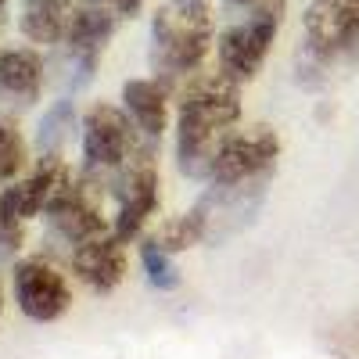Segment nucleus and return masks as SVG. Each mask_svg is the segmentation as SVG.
Here are the masks:
<instances>
[{
  "mask_svg": "<svg viewBox=\"0 0 359 359\" xmlns=\"http://www.w3.org/2000/svg\"><path fill=\"white\" fill-rule=\"evenodd\" d=\"M140 262H144V273L151 280V287L158 291H176L180 287V269L172 262V252H165L155 237H147L140 245Z\"/></svg>",
  "mask_w": 359,
  "mask_h": 359,
  "instance_id": "obj_18",
  "label": "nucleus"
},
{
  "mask_svg": "<svg viewBox=\"0 0 359 359\" xmlns=\"http://www.w3.org/2000/svg\"><path fill=\"white\" fill-rule=\"evenodd\" d=\"M0 309H4V298H0Z\"/></svg>",
  "mask_w": 359,
  "mask_h": 359,
  "instance_id": "obj_24",
  "label": "nucleus"
},
{
  "mask_svg": "<svg viewBox=\"0 0 359 359\" xmlns=\"http://www.w3.org/2000/svg\"><path fill=\"white\" fill-rule=\"evenodd\" d=\"M115 25H118V15H111L104 4H97V0H79L76 4L69 33H65L62 43L72 57V65L83 72V79L97 69L108 40L115 36Z\"/></svg>",
  "mask_w": 359,
  "mask_h": 359,
  "instance_id": "obj_11",
  "label": "nucleus"
},
{
  "mask_svg": "<svg viewBox=\"0 0 359 359\" xmlns=\"http://www.w3.org/2000/svg\"><path fill=\"white\" fill-rule=\"evenodd\" d=\"M43 90V57L33 47H11L0 54V97L11 104H33Z\"/></svg>",
  "mask_w": 359,
  "mask_h": 359,
  "instance_id": "obj_14",
  "label": "nucleus"
},
{
  "mask_svg": "<svg viewBox=\"0 0 359 359\" xmlns=\"http://www.w3.org/2000/svg\"><path fill=\"white\" fill-rule=\"evenodd\" d=\"M47 223L57 237L76 248L83 241H94V237L108 233L104 212H101V198L94 187V176H83V180H69V184L57 191L47 205Z\"/></svg>",
  "mask_w": 359,
  "mask_h": 359,
  "instance_id": "obj_9",
  "label": "nucleus"
},
{
  "mask_svg": "<svg viewBox=\"0 0 359 359\" xmlns=\"http://www.w3.org/2000/svg\"><path fill=\"white\" fill-rule=\"evenodd\" d=\"M123 108L144 140H162L169 126V86L162 79H130L123 83Z\"/></svg>",
  "mask_w": 359,
  "mask_h": 359,
  "instance_id": "obj_13",
  "label": "nucleus"
},
{
  "mask_svg": "<svg viewBox=\"0 0 359 359\" xmlns=\"http://www.w3.org/2000/svg\"><path fill=\"white\" fill-rule=\"evenodd\" d=\"M115 201H118V216H115L111 233L130 245L140 237L147 219L158 212V201H162V176H158V158L151 144L137 147L133 158L118 169Z\"/></svg>",
  "mask_w": 359,
  "mask_h": 359,
  "instance_id": "obj_7",
  "label": "nucleus"
},
{
  "mask_svg": "<svg viewBox=\"0 0 359 359\" xmlns=\"http://www.w3.org/2000/svg\"><path fill=\"white\" fill-rule=\"evenodd\" d=\"M76 0H22V33L25 40L54 47L69 33Z\"/></svg>",
  "mask_w": 359,
  "mask_h": 359,
  "instance_id": "obj_15",
  "label": "nucleus"
},
{
  "mask_svg": "<svg viewBox=\"0 0 359 359\" xmlns=\"http://www.w3.org/2000/svg\"><path fill=\"white\" fill-rule=\"evenodd\" d=\"M69 262H72V273L86 287H94L97 294H108L126 280V266H130L126 241H118L115 233H101V237H94V241L76 245Z\"/></svg>",
  "mask_w": 359,
  "mask_h": 359,
  "instance_id": "obj_12",
  "label": "nucleus"
},
{
  "mask_svg": "<svg viewBox=\"0 0 359 359\" xmlns=\"http://www.w3.org/2000/svg\"><path fill=\"white\" fill-rule=\"evenodd\" d=\"M237 118H241V83L223 72L194 76L180 94L176 108L180 169L191 176H205V165L212 158L216 144L237 126Z\"/></svg>",
  "mask_w": 359,
  "mask_h": 359,
  "instance_id": "obj_1",
  "label": "nucleus"
},
{
  "mask_svg": "<svg viewBox=\"0 0 359 359\" xmlns=\"http://www.w3.org/2000/svg\"><path fill=\"white\" fill-rule=\"evenodd\" d=\"M280 22H284V0H262V4L248 8L245 18H237L233 25H226L223 36L216 40L219 72L237 79L241 86L252 83L262 72L269 50H273Z\"/></svg>",
  "mask_w": 359,
  "mask_h": 359,
  "instance_id": "obj_4",
  "label": "nucleus"
},
{
  "mask_svg": "<svg viewBox=\"0 0 359 359\" xmlns=\"http://www.w3.org/2000/svg\"><path fill=\"white\" fill-rule=\"evenodd\" d=\"M11 284L18 309L36 323H54L72 309V287L62 269L47 259H22L11 273Z\"/></svg>",
  "mask_w": 359,
  "mask_h": 359,
  "instance_id": "obj_8",
  "label": "nucleus"
},
{
  "mask_svg": "<svg viewBox=\"0 0 359 359\" xmlns=\"http://www.w3.org/2000/svg\"><path fill=\"white\" fill-rule=\"evenodd\" d=\"M4 8H8V0H0V11H4Z\"/></svg>",
  "mask_w": 359,
  "mask_h": 359,
  "instance_id": "obj_23",
  "label": "nucleus"
},
{
  "mask_svg": "<svg viewBox=\"0 0 359 359\" xmlns=\"http://www.w3.org/2000/svg\"><path fill=\"white\" fill-rule=\"evenodd\" d=\"M233 8H255V4H262V0H230Z\"/></svg>",
  "mask_w": 359,
  "mask_h": 359,
  "instance_id": "obj_22",
  "label": "nucleus"
},
{
  "mask_svg": "<svg viewBox=\"0 0 359 359\" xmlns=\"http://www.w3.org/2000/svg\"><path fill=\"white\" fill-rule=\"evenodd\" d=\"M72 180V169L62 155H40L36 169L29 172L25 180H15V184L0 194V216H11V219H36L40 212H47L50 198L62 191Z\"/></svg>",
  "mask_w": 359,
  "mask_h": 359,
  "instance_id": "obj_10",
  "label": "nucleus"
},
{
  "mask_svg": "<svg viewBox=\"0 0 359 359\" xmlns=\"http://www.w3.org/2000/svg\"><path fill=\"white\" fill-rule=\"evenodd\" d=\"M280 158V137L269 126H252V130H237L226 133L212 158L205 165V180L216 187H237L248 184V180H259L262 172H269Z\"/></svg>",
  "mask_w": 359,
  "mask_h": 359,
  "instance_id": "obj_5",
  "label": "nucleus"
},
{
  "mask_svg": "<svg viewBox=\"0 0 359 359\" xmlns=\"http://www.w3.org/2000/svg\"><path fill=\"white\" fill-rule=\"evenodd\" d=\"M216 18L208 0H165L151 18V65L162 79H180L201 69L212 50Z\"/></svg>",
  "mask_w": 359,
  "mask_h": 359,
  "instance_id": "obj_2",
  "label": "nucleus"
},
{
  "mask_svg": "<svg viewBox=\"0 0 359 359\" xmlns=\"http://www.w3.org/2000/svg\"><path fill=\"white\" fill-rule=\"evenodd\" d=\"M302 62L313 72L359 62V0H309L302 18Z\"/></svg>",
  "mask_w": 359,
  "mask_h": 359,
  "instance_id": "obj_3",
  "label": "nucleus"
},
{
  "mask_svg": "<svg viewBox=\"0 0 359 359\" xmlns=\"http://www.w3.org/2000/svg\"><path fill=\"white\" fill-rule=\"evenodd\" d=\"M29 162V144L22 130L8 118H0V180H15Z\"/></svg>",
  "mask_w": 359,
  "mask_h": 359,
  "instance_id": "obj_19",
  "label": "nucleus"
},
{
  "mask_svg": "<svg viewBox=\"0 0 359 359\" xmlns=\"http://www.w3.org/2000/svg\"><path fill=\"white\" fill-rule=\"evenodd\" d=\"M133 118L126 108L97 101L90 104L83 115V172L86 176H108L118 172L137 151V137H133Z\"/></svg>",
  "mask_w": 359,
  "mask_h": 359,
  "instance_id": "obj_6",
  "label": "nucleus"
},
{
  "mask_svg": "<svg viewBox=\"0 0 359 359\" xmlns=\"http://www.w3.org/2000/svg\"><path fill=\"white\" fill-rule=\"evenodd\" d=\"M205 233H208V205L201 201V205L191 208V212L176 216V219H165V223L158 226V233H155V241H158L165 252L176 255V252L194 248Z\"/></svg>",
  "mask_w": 359,
  "mask_h": 359,
  "instance_id": "obj_16",
  "label": "nucleus"
},
{
  "mask_svg": "<svg viewBox=\"0 0 359 359\" xmlns=\"http://www.w3.org/2000/svg\"><path fill=\"white\" fill-rule=\"evenodd\" d=\"M22 241H25V223L11 219V216H0V262L15 259Z\"/></svg>",
  "mask_w": 359,
  "mask_h": 359,
  "instance_id": "obj_20",
  "label": "nucleus"
},
{
  "mask_svg": "<svg viewBox=\"0 0 359 359\" xmlns=\"http://www.w3.org/2000/svg\"><path fill=\"white\" fill-rule=\"evenodd\" d=\"M97 4H104L111 15H118V18H133L140 8H144V0H97Z\"/></svg>",
  "mask_w": 359,
  "mask_h": 359,
  "instance_id": "obj_21",
  "label": "nucleus"
},
{
  "mask_svg": "<svg viewBox=\"0 0 359 359\" xmlns=\"http://www.w3.org/2000/svg\"><path fill=\"white\" fill-rule=\"evenodd\" d=\"M72 123H76L72 101H57L54 108H47V111H43V123H40V133H36L40 155H62V147H65V140H69Z\"/></svg>",
  "mask_w": 359,
  "mask_h": 359,
  "instance_id": "obj_17",
  "label": "nucleus"
}]
</instances>
